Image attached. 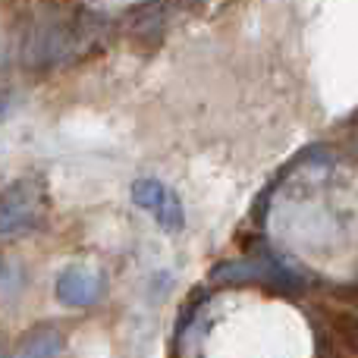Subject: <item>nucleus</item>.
Segmentation results:
<instances>
[{
    "label": "nucleus",
    "mask_w": 358,
    "mask_h": 358,
    "mask_svg": "<svg viewBox=\"0 0 358 358\" xmlns=\"http://www.w3.org/2000/svg\"><path fill=\"white\" fill-rule=\"evenodd\" d=\"M334 327L340 330V336L346 343L352 340V352H358V317H352V315H349V317H336Z\"/></svg>",
    "instance_id": "1"
}]
</instances>
